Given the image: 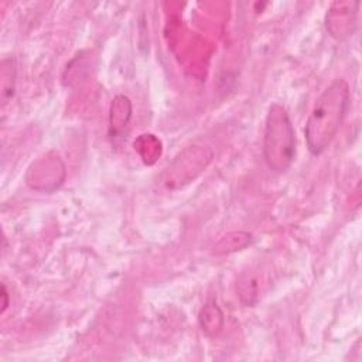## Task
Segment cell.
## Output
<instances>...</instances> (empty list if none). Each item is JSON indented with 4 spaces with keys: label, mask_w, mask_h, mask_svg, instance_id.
<instances>
[{
    "label": "cell",
    "mask_w": 362,
    "mask_h": 362,
    "mask_svg": "<svg viewBox=\"0 0 362 362\" xmlns=\"http://www.w3.org/2000/svg\"><path fill=\"white\" fill-rule=\"evenodd\" d=\"M1 297H3V304H1L3 308H1V313H4V310H6L7 305H8V301H7V297H8V296H7V291H6V286H4V284L1 286Z\"/></svg>",
    "instance_id": "4"
},
{
    "label": "cell",
    "mask_w": 362,
    "mask_h": 362,
    "mask_svg": "<svg viewBox=\"0 0 362 362\" xmlns=\"http://www.w3.org/2000/svg\"><path fill=\"white\" fill-rule=\"evenodd\" d=\"M358 1L355 3H335V8H338L337 11L331 7V10L327 13V20H325V25L327 30L331 28L332 25H335L338 21L341 23L339 27V34H338V40H342L348 35H352L354 28H355V17H356V7H358Z\"/></svg>",
    "instance_id": "3"
},
{
    "label": "cell",
    "mask_w": 362,
    "mask_h": 362,
    "mask_svg": "<svg viewBox=\"0 0 362 362\" xmlns=\"http://www.w3.org/2000/svg\"><path fill=\"white\" fill-rule=\"evenodd\" d=\"M351 92L345 79L337 78L318 96L307 119L304 134L311 154L327 150L338 133L349 107Z\"/></svg>",
    "instance_id": "1"
},
{
    "label": "cell",
    "mask_w": 362,
    "mask_h": 362,
    "mask_svg": "<svg viewBox=\"0 0 362 362\" xmlns=\"http://www.w3.org/2000/svg\"><path fill=\"white\" fill-rule=\"evenodd\" d=\"M296 130L287 110L273 103L266 116L263 136V156L269 168L286 173L296 158Z\"/></svg>",
    "instance_id": "2"
}]
</instances>
